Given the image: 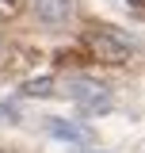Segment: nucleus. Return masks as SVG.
Segmentation results:
<instances>
[{
  "instance_id": "obj_1",
  "label": "nucleus",
  "mask_w": 145,
  "mask_h": 153,
  "mask_svg": "<svg viewBox=\"0 0 145 153\" xmlns=\"http://www.w3.org/2000/svg\"><path fill=\"white\" fill-rule=\"evenodd\" d=\"M69 96L80 103V111H88V115H107L111 103H115L107 84H99V80H84V76L69 84Z\"/></svg>"
},
{
  "instance_id": "obj_2",
  "label": "nucleus",
  "mask_w": 145,
  "mask_h": 153,
  "mask_svg": "<svg viewBox=\"0 0 145 153\" xmlns=\"http://www.w3.org/2000/svg\"><path fill=\"white\" fill-rule=\"evenodd\" d=\"M88 46L95 50V57L115 61V65H118V61H126L130 50H134V46H130V38H122L118 31H107V27H103V31H92V35H88Z\"/></svg>"
},
{
  "instance_id": "obj_3",
  "label": "nucleus",
  "mask_w": 145,
  "mask_h": 153,
  "mask_svg": "<svg viewBox=\"0 0 145 153\" xmlns=\"http://www.w3.org/2000/svg\"><path fill=\"white\" fill-rule=\"evenodd\" d=\"M35 16L50 27H61L72 16V0H35Z\"/></svg>"
},
{
  "instance_id": "obj_4",
  "label": "nucleus",
  "mask_w": 145,
  "mask_h": 153,
  "mask_svg": "<svg viewBox=\"0 0 145 153\" xmlns=\"http://www.w3.org/2000/svg\"><path fill=\"white\" fill-rule=\"evenodd\" d=\"M46 126H50V134H54V138H61V142H72V146H92V130H88V126H76V123H69V119H50Z\"/></svg>"
},
{
  "instance_id": "obj_5",
  "label": "nucleus",
  "mask_w": 145,
  "mask_h": 153,
  "mask_svg": "<svg viewBox=\"0 0 145 153\" xmlns=\"http://www.w3.org/2000/svg\"><path fill=\"white\" fill-rule=\"evenodd\" d=\"M50 92H54V76H38L23 84V96H50Z\"/></svg>"
},
{
  "instance_id": "obj_6",
  "label": "nucleus",
  "mask_w": 145,
  "mask_h": 153,
  "mask_svg": "<svg viewBox=\"0 0 145 153\" xmlns=\"http://www.w3.org/2000/svg\"><path fill=\"white\" fill-rule=\"evenodd\" d=\"M4 115H8V119H16V107H12V103H0V119H4Z\"/></svg>"
},
{
  "instance_id": "obj_7",
  "label": "nucleus",
  "mask_w": 145,
  "mask_h": 153,
  "mask_svg": "<svg viewBox=\"0 0 145 153\" xmlns=\"http://www.w3.org/2000/svg\"><path fill=\"white\" fill-rule=\"evenodd\" d=\"M134 4H141V0H134Z\"/></svg>"
}]
</instances>
